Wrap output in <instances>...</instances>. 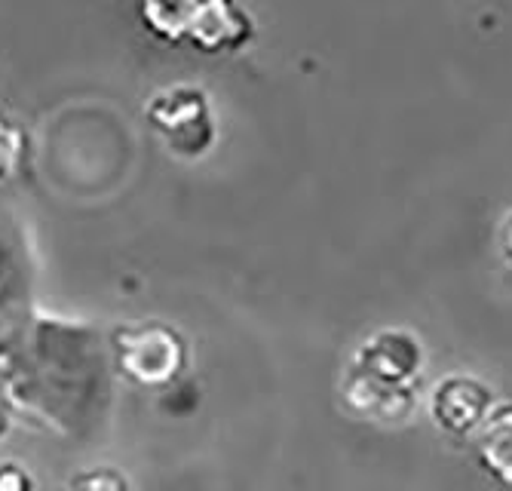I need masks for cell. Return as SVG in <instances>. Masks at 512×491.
<instances>
[{"label":"cell","mask_w":512,"mask_h":491,"mask_svg":"<svg viewBox=\"0 0 512 491\" xmlns=\"http://www.w3.org/2000/svg\"><path fill=\"white\" fill-rule=\"evenodd\" d=\"M120 363L138 381H163L181 363V344L172 332L157 326L132 332L126 344H120Z\"/></svg>","instance_id":"6da1fadb"},{"label":"cell","mask_w":512,"mask_h":491,"mask_svg":"<svg viewBox=\"0 0 512 491\" xmlns=\"http://www.w3.org/2000/svg\"><path fill=\"white\" fill-rule=\"evenodd\" d=\"M151 117L157 120L160 129L169 132L178 148H181L184 136H191L194 129L212 132L203 93L200 89H188V86H175L166 96H157L151 105Z\"/></svg>","instance_id":"7a4b0ae2"},{"label":"cell","mask_w":512,"mask_h":491,"mask_svg":"<svg viewBox=\"0 0 512 491\" xmlns=\"http://www.w3.org/2000/svg\"><path fill=\"white\" fill-rule=\"evenodd\" d=\"M362 356L368 360V366H362L359 372H365L368 381L387 384V387L408 378L414 372V366L421 363V350H417V344L411 338L393 335V332H384L371 344H365Z\"/></svg>","instance_id":"3957f363"},{"label":"cell","mask_w":512,"mask_h":491,"mask_svg":"<svg viewBox=\"0 0 512 491\" xmlns=\"http://www.w3.org/2000/svg\"><path fill=\"white\" fill-rule=\"evenodd\" d=\"M485 390L473 381H448L445 387H439L436 393V415H439V424H445L448 430H470L482 412H485Z\"/></svg>","instance_id":"277c9868"},{"label":"cell","mask_w":512,"mask_h":491,"mask_svg":"<svg viewBox=\"0 0 512 491\" xmlns=\"http://www.w3.org/2000/svg\"><path fill=\"white\" fill-rule=\"evenodd\" d=\"M71 491H126V479L114 470H89L71 482Z\"/></svg>","instance_id":"5b68a950"},{"label":"cell","mask_w":512,"mask_h":491,"mask_svg":"<svg viewBox=\"0 0 512 491\" xmlns=\"http://www.w3.org/2000/svg\"><path fill=\"white\" fill-rule=\"evenodd\" d=\"M28 488H31V482L16 464L0 467V491H28Z\"/></svg>","instance_id":"8992f818"},{"label":"cell","mask_w":512,"mask_h":491,"mask_svg":"<svg viewBox=\"0 0 512 491\" xmlns=\"http://www.w3.org/2000/svg\"><path fill=\"white\" fill-rule=\"evenodd\" d=\"M4 136H10V132H7L4 126H0V169H4V166H7V163H4V151H10V154L16 151L13 145H4Z\"/></svg>","instance_id":"52a82bcc"},{"label":"cell","mask_w":512,"mask_h":491,"mask_svg":"<svg viewBox=\"0 0 512 491\" xmlns=\"http://www.w3.org/2000/svg\"><path fill=\"white\" fill-rule=\"evenodd\" d=\"M506 252L512 258V218H509V228H506Z\"/></svg>","instance_id":"ba28073f"}]
</instances>
